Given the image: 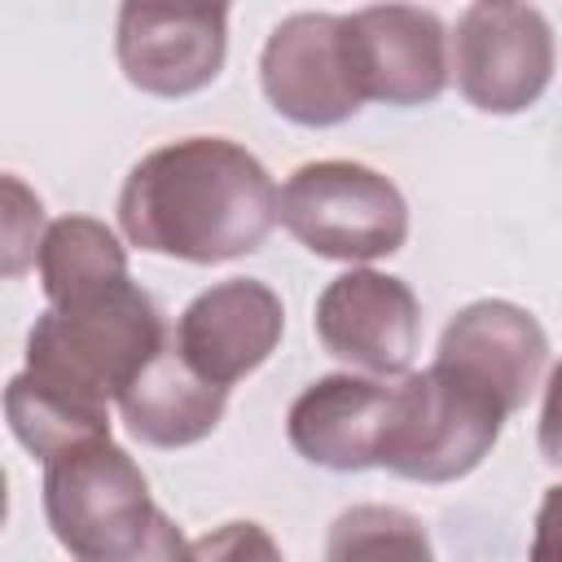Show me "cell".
<instances>
[{
  "mask_svg": "<svg viewBox=\"0 0 562 562\" xmlns=\"http://www.w3.org/2000/svg\"><path fill=\"white\" fill-rule=\"evenodd\" d=\"M281 220L268 167L228 136H184L145 154L119 193V228L132 246L184 263L255 255Z\"/></svg>",
  "mask_w": 562,
  "mask_h": 562,
  "instance_id": "1",
  "label": "cell"
},
{
  "mask_svg": "<svg viewBox=\"0 0 562 562\" xmlns=\"http://www.w3.org/2000/svg\"><path fill=\"white\" fill-rule=\"evenodd\" d=\"M44 518L83 562L176 558L180 540L154 505L140 465L110 439H83L44 461Z\"/></svg>",
  "mask_w": 562,
  "mask_h": 562,
  "instance_id": "2",
  "label": "cell"
},
{
  "mask_svg": "<svg viewBox=\"0 0 562 562\" xmlns=\"http://www.w3.org/2000/svg\"><path fill=\"white\" fill-rule=\"evenodd\" d=\"M167 338L154 294L123 277L83 299L48 303L26 334V369L83 400L110 404L167 347Z\"/></svg>",
  "mask_w": 562,
  "mask_h": 562,
  "instance_id": "3",
  "label": "cell"
},
{
  "mask_svg": "<svg viewBox=\"0 0 562 562\" xmlns=\"http://www.w3.org/2000/svg\"><path fill=\"white\" fill-rule=\"evenodd\" d=\"M505 408L448 364L400 373L386 404L378 465L413 483L465 479L501 439Z\"/></svg>",
  "mask_w": 562,
  "mask_h": 562,
  "instance_id": "4",
  "label": "cell"
},
{
  "mask_svg": "<svg viewBox=\"0 0 562 562\" xmlns=\"http://www.w3.org/2000/svg\"><path fill=\"white\" fill-rule=\"evenodd\" d=\"M281 224L321 259L369 263L408 237L404 193L373 167L347 158L303 162L281 189Z\"/></svg>",
  "mask_w": 562,
  "mask_h": 562,
  "instance_id": "5",
  "label": "cell"
},
{
  "mask_svg": "<svg viewBox=\"0 0 562 562\" xmlns=\"http://www.w3.org/2000/svg\"><path fill=\"white\" fill-rule=\"evenodd\" d=\"M553 31L522 0H479L452 35V70L461 97L483 114H518L536 105L553 79Z\"/></svg>",
  "mask_w": 562,
  "mask_h": 562,
  "instance_id": "6",
  "label": "cell"
},
{
  "mask_svg": "<svg viewBox=\"0 0 562 562\" xmlns=\"http://www.w3.org/2000/svg\"><path fill=\"white\" fill-rule=\"evenodd\" d=\"M114 53L132 88L193 97L224 70L228 0H123Z\"/></svg>",
  "mask_w": 562,
  "mask_h": 562,
  "instance_id": "7",
  "label": "cell"
},
{
  "mask_svg": "<svg viewBox=\"0 0 562 562\" xmlns=\"http://www.w3.org/2000/svg\"><path fill=\"white\" fill-rule=\"evenodd\" d=\"M259 83L268 105L299 127L347 123L364 105L347 18L290 13L277 22L259 57Z\"/></svg>",
  "mask_w": 562,
  "mask_h": 562,
  "instance_id": "8",
  "label": "cell"
},
{
  "mask_svg": "<svg viewBox=\"0 0 562 562\" xmlns=\"http://www.w3.org/2000/svg\"><path fill=\"white\" fill-rule=\"evenodd\" d=\"M316 338L325 342L329 356L364 373H378V378L408 373L422 338L417 294L391 272L351 268L321 290Z\"/></svg>",
  "mask_w": 562,
  "mask_h": 562,
  "instance_id": "9",
  "label": "cell"
},
{
  "mask_svg": "<svg viewBox=\"0 0 562 562\" xmlns=\"http://www.w3.org/2000/svg\"><path fill=\"white\" fill-rule=\"evenodd\" d=\"M347 35L364 101L426 105L448 88V31L430 9L382 0L351 13Z\"/></svg>",
  "mask_w": 562,
  "mask_h": 562,
  "instance_id": "10",
  "label": "cell"
},
{
  "mask_svg": "<svg viewBox=\"0 0 562 562\" xmlns=\"http://www.w3.org/2000/svg\"><path fill=\"white\" fill-rule=\"evenodd\" d=\"M281 329H285L281 299L255 277H233L202 290L180 312L171 342L206 382L233 386L277 351Z\"/></svg>",
  "mask_w": 562,
  "mask_h": 562,
  "instance_id": "11",
  "label": "cell"
},
{
  "mask_svg": "<svg viewBox=\"0 0 562 562\" xmlns=\"http://www.w3.org/2000/svg\"><path fill=\"white\" fill-rule=\"evenodd\" d=\"M435 360L483 386L505 413H518L544 373L549 338L527 307L505 299H479L443 325Z\"/></svg>",
  "mask_w": 562,
  "mask_h": 562,
  "instance_id": "12",
  "label": "cell"
},
{
  "mask_svg": "<svg viewBox=\"0 0 562 562\" xmlns=\"http://www.w3.org/2000/svg\"><path fill=\"white\" fill-rule=\"evenodd\" d=\"M391 386L369 373H329L316 378L285 413V435L294 452L312 465L351 474L378 465V443L386 426Z\"/></svg>",
  "mask_w": 562,
  "mask_h": 562,
  "instance_id": "13",
  "label": "cell"
},
{
  "mask_svg": "<svg viewBox=\"0 0 562 562\" xmlns=\"http://www.w3.org/2000/svg\"><path fill=\"white\" fill-rule=\"evenodd\" d=\"M228 404V386L206 382L167 338V347L119 391L127 430L149 448H189L206 439Z\"/></svg>",
  "mask_w": 562,
  "mask_h": 562,
  "instance_id": "14",
  "label": "cell"
},
{
  "mask_svg": "<svg viewBox=\"0 0 562 562\" xmlns=\"http://www.w3.org/2000/svg\"><path fill=\"white\" fill-rule=\"evenodd\" d=\"M4 417H9L13 439L40 461H48L61 448H75L83 439L110 435V404L83 400L66 386L40 378L35 369H22L4 386Z\"/></svg>",
  "mask_w": 562,
  "mask_h": 562,
  "instance_id": "15",
  "label": "cell"
},
{
  "mask_svg": "<svg viewBox=\"0 0 562 562\" xmlns=\"http://www.w3.org/2000/svg\"><path fill=\"white\" fill-rule=\"evenodd\" d=\"M35 263H40V285H44L48 303H70V299H83V294L127 277V250L92 215L53 220L40 241Z\"/></svg>",
  "mask_w": 562,
  "mask_h": 562,
  "instance_id": "16",
  "label": "cell"
},
{
  "mask_svg": "<svg viewBox=\"0 0 562 562\" xmlns=\"http://www.w3.org/2000/svg\"><path fill=\"white\" fill-rule=\"evenodd\" d=\"M329 558H382V553H408V558H426L430 540L422 531V522L404 509L391 505H356L347 514H338L334 531H329Z\"/></svg>",
  "mask_w": 562,
  "mask_h": 562,
  "instance_id": "17",
  "label": "cell"
},
{
  "mask_svg": "<svg viewBox=\"0 0 562 562\" xmlns=\"http://www.w3.org/2000/svg\"><path fill=\"white\" fill-rule=\"evenodd\" d=\"M44 233L48 228L40 198L18 176H4V277H18L26 263L40 259Z\"/></svg>",
  "mask_w": 562,
  "mask_h": 562,
  "instance_id": "18",
  "label": "cell"
},
{
  "mask_svg": "<svg viewBox=\"0 0 562 562\" xmlns=\"http://www.w3.org/2000/svg\"><path fill=\"white\" fill-rule=\"evenodd\" d=\"M531 558L540 562H562V483H553L536 509V540Z\"/></svg>",
  "mask_w": 562,
  "mask_h": 562,
  "instance_id": "19",
  "label": "cell"
},
{
  "mask_svg": "<svg viewBox=\"0 0 562 562\" xmlns=\"http://www.w3.org/2000/svg\"><path fill=\"white\" fill-rule=\"evenodd\" d=\"M540 457L562 470V360L549 373L544 408H540Z\"/></svg>",
  "mask_w": 562,
  "mask_h": 562,
  "instance_id": "20",
  "label": "cell"
},
{
  "mask_svg": "<svg viewBox=\"0 0 562 562\" xmlns=\"http://www.w3.org/2000/svg\"><path fill=\"white\" fill-rule=\"evenodd\" d=\"M228 4H233V0H228Z\"/></svg>",
  "mask_w": 562,
  "mask_h": 562,
  "instance_id": "21",
  "label": "cell"
}]
</instances>
